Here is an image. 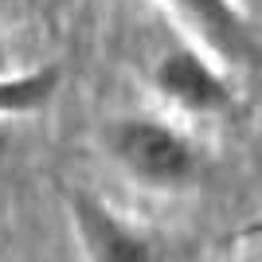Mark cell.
I'll list each match as a JSON object with an SVG mask.
<instances>
[{"instance_id":"5","label":"cell","mask_w":262,"mask_h":262,"mask_svg":"<svg viewBox=\"0 0 262 262\" xmlns=\"http://www.w3.org/2000/svg\"><path fill=\"white\" fill-rule=\"evenodd\" d=\"M63 71L55 63L32 67L20 75H0V118H20V114H35V110L51 106V98L59 94Z\"/></svg>"},{"instance_id":"3","label":"cell","mask_w":262,"mask_h":262,"mask_svg":"<svg viewBox=\"0 0 262 262\" xmlns=\"http://www.w3.org/2000/svg\"><path fill=\"white\" fill-rule=\"evenodd\" d=\"M184 24L200 51H208L227 71H251L258 63V35L235 0H161Z\"/></svg>"},{"instance_id":"2","label":"cell","mask_w":262,"mask_h":262,"mask_svg":"<svg viewBox=\"0 0 262 262\" xmlns=\"http://www.w3.org/2000/svg\"><path fill=\"white\" fill-rule=\"evenodd\" d=\"M149 82H153L161 102H168L180 114H192V118H215V114L231 110V102H235L227 67H219L196 43L164 51L149 71Z\"/></svg>"},{"instance_id":"6","label":"cell","mask_w":262,"mask_h":262,"mask_svg":"<svg viewBox=\"0 0 262 262\" xmlns=\"http://www.w3.org/2000/svg\"><path fill=\"white\" fill-rule=\"evenodd\" d=\"M0 8H4V0H0Z\"/></svg>"},{"instance_id":"4","label":"cell","mask_w":262,"mask_h":262,"mask_svg":"<svg viewBox=\"0 0 262 262\" xmlns=\"http://www.w3.org/2000/svg\"><path fill=\"white\" fill-rule=\"evenodd\" d=\"M71 223H75V235L82 243V251L98 262H149V258H157L153 243L145 239L141 231H133L118 211L106 208L94 196H82V192L71 196Z\"/></svg>"},{"instance_id":"1","label":"cell","mask_w":262,"mask_h":262,"mask_svg":"<svg viewBox=\"0 0 262 262\" xmlns=\"http://www.w3.org/2000/svg\"><path fill=\"white\" fill-rule=\"evenodd\" d=\"M106 149L129 180L157 192L184 188L200 172V149L192 145V137L176 129L172 121L145 118V114L114 121L106 133Z\"/></svg>"}]
</instances>
